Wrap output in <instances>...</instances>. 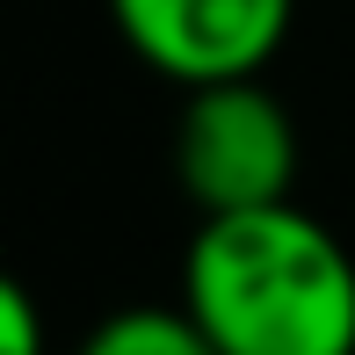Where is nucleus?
Wrapping results in <instances>:
<instances>
[{"mask_svg": "<svg viewBox=\"0 0 355 355\" xmlns=\"http://www.w3.org/2000/svg\"><path fill=\"white\" fill-rule=\"evenodd\" d=\"M182 304L218 355H355V261L297 203L203 218Z\"/></svg>", "mask_w": 355, "mask_h": 355, "instance_id": "1", "label": "nucleus"}, {"mask_svg": "<svg viewBox=\"0 0 355 355\" xmlns=\"http://www.w3.org/2000/svg\"><path fill=\"white\" fill-rule=\"evenodd\" d=\"M174 174H182V189L203 203V218L268 211V203H290L297 131H290L283 102L261 80L189 87L182 123H174Z\"/></svg>", "mask_w": 355, "mask_h": 355, "instance_id": "2", "label": "nucleus"}, {"mask_svg": "<svg viewBox=\"0 0 355 355\" xmlns=\"http://www.w3.org/2000/svg\"><path fill=\"white\" fill-rule=\"evenodd\" d=\"M297 0H109L123 44L182 87L261 80Z\"/></svg>", "mask_w": 355, "mask_h": 355, "instance_id": "3", "label": "nucleus"}, {"mask_svg": "<svg viewBox=\"0 0 355 355\" xmlns=\"http://www.w3.org/2000/svg\"><path fill=\"white\" fill-rule=\"evenodd\" d=\"M80 355H218V341L196 327V312H167V304H131V312L102 319Z\"/></svg>", "mask_w": 355, "mask_h": 355, "instance_id": "4", "label": "nucleus"}, {"mask_svg": "<svg viewBox=\"0 0 355 355\" xmlns=\"http://www.w3.org/2000/svg\"><path fill=\"white\" fill-rule=\"evenodd\" d=\"M0 355H44V319H37V297L0 268Z\"/></svg>", "mask_w": 355, "mask_h": 355, "instance_id": "5", "label": "nucleus"}]
</instances>
